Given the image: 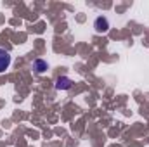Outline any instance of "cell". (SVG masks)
Listing matches in <instances>:
<instances>
[{
	"label": "cell",
	"instance_id": "obj_4",
	"mask_svg": "<svg viewBox=\"0 0 149 147\" xmlns=\"http://www.w3.org/2000/svg\"><path fill=\"white\" fill-rule=\"evenodd\" d=\"M35 69H37L38 73H43V71L47 69V64H45L43 61H40V59H37V61H35Z\"/></svg>",
	"mask_w": 149,
	"mask_h": 147
},
{
	"label": "cell",
	"instance_id": "obj_1",
	"mask_svg": "<svg viewBox=\"0 0 149 147\" xmlns=\"http://www.w3.org/2000/svg\"><path fill=\"white\" fill-rule=\"evenodd\" d=\"M10 66V54L3 49H0V73H3Z\"/></svg>",
	"mask_w": 149,
	"mask_h": 147
},
{
	"label": "cell",
	"instance_id": "obj_3",
	"mask_svg": "<svg viewBox=\"0 0 149 147\" xmlns=\"http://www.w3.org/2000/svg\"><path fill=\"white\" fill-rule=\"evenodd\" d=\"M70 87H71V80H70V78L61 76V78L56 80V88H59V90L63 88V90H64V88H70Z\"/></svg>",
	"mask_w": 149,
	"mask_h": 147
},
{
	"label": "cell",
	"instance_id": "obj_2",
	"mask_svg": "<svg viewBox=\"0 0 149 147\" xmlns=\"http://www.w3.org/2000/svg\"><path fill=\"white\" fill-rule=\"evenodd\" d=\"M94 26H95V31H97V33H104V31H108L109 23H108L106 17H97L95 23H94Z\"/></svg>",
	"mask_w": 149,
	"mask_h": 147
}]
</instances>
